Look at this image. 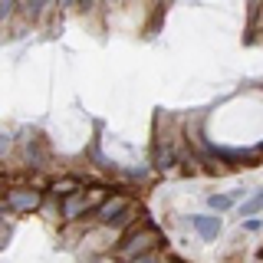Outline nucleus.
<instances>
[{"label":"nucleus","mask_w":263,"mask_h":263,"mask_svg":"<svg viewBox=\"0 0 263 263\" xmlns=\"http://www.w3.org/2000/svg\"><path fill=\"white\" fill-rule=\"evenodd\" d=\"M158 247H164V234L155 224H145L142 227H135V230H128L125 237H122V243L115 247V260H122V263H132V260H138V257H145V253H155Z\"/></svg>","instance_id":"1"},{"label":"nucleus","mask_w":263,"mask_h":263,"mask_svg":"<svg viewBox=\"0 0 263 263\" xmlns=\"http://www.w3.org/2000/svg\"><path fill=\"white\" fill-rule=\"evenodd\" d=\"M96 201H99V194L86 197V194L72 191V194H69V197H66V201H63V214H66V217H79V214H86V208H92Z\"/></svg>","instance_id":"2"},{"label":"nucleus","mask_w":263,"mask_h":263,"mask_svg":"<svg viewBox=\"0 0 263 263\" xmlns=\"http://www.w3.org/2000/svg\"><path fill=\"white\" fill-rule=\"evenodd\" d=\"M191 220V227L201 234V240H214V237L220 234V220L217 217H208V214H194V217H187Z\"/></svg>","instance_id":"3"},{"label":"nucleus","mask_w":263,"mask_h":263,"mask_svg":"<svg viewBox=\"0 0 263 263\" xmlns=\"http://www.w3.org/2000/svg\"><path fill=\"white\" fill-rule=\"evenodd\" d=\"M125 208H128V201L115 194V197H109V201H102V204H99L96 214H99V220H102V224H109V220H115V217H119V214L125 211Z\"/></svg>","instance_id":"4"},{"label":"nucleus","mask_w":263,"mask_h":263,"mask_svg":"<svg viewBox=\"0 0 263 263\" xmlns=\"http://www.w3.org/2000/svg\"><path fill=\"white\" fill-rule=\"evenodd\" d=\"M10 208L13 211H33V208H40V194L36 191H13L10 194Z\"/></svg>","instance_id":"5"},{"label":"nucleus","mask_w":263,"mask_h":263,"mask_svg":"<svg viewBox=\"0 0 263 263\" xmlns=\"http://www.w3.org/2000/svg\"><path fill=\"white\" fill-rule=\"evenodd\" d=\"M243 191H227V194H211L208 197V204H211V211H227V208H234L237 204V197H240Z\"/></svg>","instance_id":"6"},{"label":"nucleus","mask_w":263,"mask_h":263,"mask_svg":"<svg viewBox=\"0 0 263 263\" xmlns=\"http://www.w3.org/2000/svg\"><path fill=\"white\" fill-rule=\"evenodd\" d=\"M257 211H263V191H257L247 204H240V211H237V214H240V217H253Z\"/></svg>","instance_id":"7"},{"label":"nucleus","mask_w":263,"mask_h":263,"mask_svg":"<svg viewBox=\"0 0 263 263\" xmlns=\"http://www.w3.org/2000/svg\"><path fill=\"white\" fill-rule=\"evenodd\" d=\"M243 227H247V230H253V234H257V230H263V220H247Z\"/></svg>","instance_id":"8"},{"label":"nucleus","mask_w":263,"mask_h":263,"mask_svg":"<svg viewBox=\"0 0 263 263\" xmlns=\"http://www.w3.org/2000/svg\"><path fill=\"white\" fill-rule=\"evenodd\" d=\"M7 145H10V138H7V135H0V155L7 152Z\"/></svg>","instance_id":"9"}]
</instances>
